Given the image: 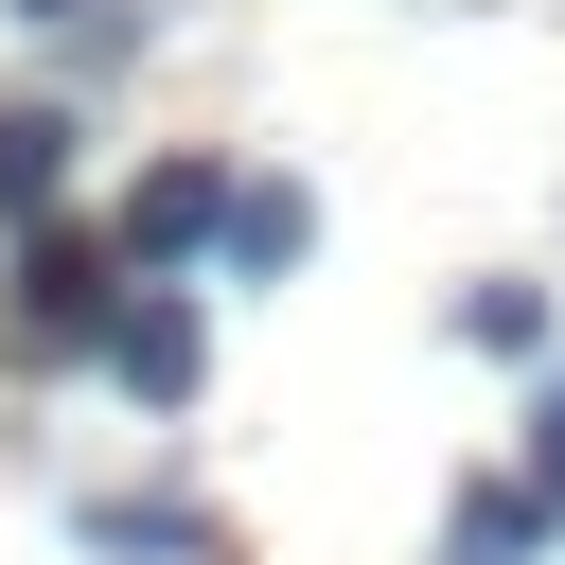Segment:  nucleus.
Masks as SVG:
<instances>
[{"label": "nucleus", "instance_id": "1", "mask_svg": "<svg viewBox=\"0 0 565 565\" xmlns=\"http://www.w3.org/2000/svg\"><path fill=\"white\" fill-rule=\"evenodd\" d=\"M106 282H141V265H124V247H88V230H35V247H18V335H53V353L88 335V353H106V335H124V300H106Z\"/></svg>", "mask_w": 565, "mask_h": 565}, {"label": "nucleus", "instance_id": "2", "mask_svg": "<svg viewBox=\"0 0 565 565\" xmlns=\"http://www.w3.org/2000/svg\"><path fill=\"white\" fill-rule=\"evenodd\" d=\"M230 212H247V177H212V159H159L141 194H124V265H194V247H230Z\"/></svg>", "mask_w": 565, "mask_h": 565}, {"label": "nucleus", "instance_id": "3", "mask_svg": "<svg viewBox=\"0 0 565 565\" xmlns=\"http://www.w3.org/2000/svg\"><path fill=\"white\" fill-rule=\"evenodd\" d=\"M106 371H124L141 406H177V388L212 371V335H194V300H177V282H141V300H124V335H106Z\"/></svg>", "mask_w": 565, "mask_h": 565}, {"label": "nucleus", "instance_id": "4", "mask_svg": "<svg viewBox=\"0 0 565 565\" xmlns=\"http://www.w3.org/2000/svg\"><path fill=\"white\" fill-rule=\"evenodd\" d=\"M53 177H71V124H53V106H0V230H18V247L53 230Z\"/></svg>", "mask_w": 565, "mask_h": 565}, {"label": "nucleus", "instance_id": "5", "mask_svg": "<svg viewBox=\"0 0 565 565\" xmlns=\"http://www.w3.org/2000/svg\"><path fill=\"white\" fill-rule=\"evenodd\" d=\"M318 247V194L300 177H247V212H230V265H300Z\"/></svg>", "mask_w": 565, "mask_h": 565}, {"label": "nucleus", "instance_id": "6", "mask_svg": "<svg viewBox=\"0 0 565 565\" xmlns=\"http://www.w3.org/2000/svg\"><path fill=\"white\" fill-rule=\"evenodd\" d=\"M459 335H477V353H530V335H547V300H530V282H477V300H459Z\"/></svg>", "mask_w": 565, "mask_h": 565}, {"label": "nucleus", "instance_id": "7", "mask_svg": "<svg viewBox=\"0 0 565 565\" xmlns=\"http://www.w3.org/2000/svg\"><path fill=\"white\" fill-rule=\"evenodd\" d=\"M530 530H547V512H530V494H459V547H477V565H512V547H530Z\"/></svg>", "mask_w": 565, "mask_h": 565}, {"label": "nucleus", "instance_id": "8", "mask_svg": "<svg viewBox=\"0 0 565 565\" xmlns=\"http://www.w3.org/2000/svg\"><path fill=\"white\" fill-rule=\"evenodd\" d=\"M547 512H565V388H547Z\"/></svg>", "mask_w": 565, "mask_h": 565}, {"label": "nucleus", "instance_id": "9", "mask_svg": "<svg viewBox=\"0 0 565 565\" xmlns=\"http://www.w3.org/2000/svg\"><path fill=\"white\" fill-rule=\"evenodd\" d=\"M18 18H71V0H18Z\"/></svg>", "mask_w": 565, "mask_h": 565}]
</instances>
